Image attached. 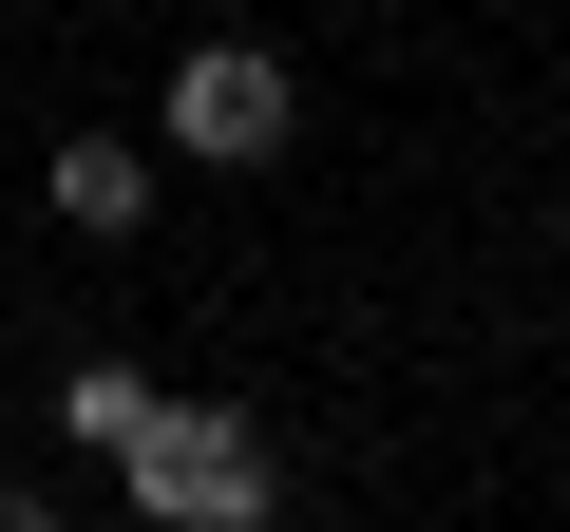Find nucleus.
<instances>
[{
    "instance_id": "obj_4",
    "label": "nucleus",
    "mask_w": 570,
    "mask_h": 532,
    "mask_svg": "<svg viewBox=\"0 0 570 532\" xmlns=\"http://www.w3.org/2000/svg\"><path fill=\"white\" fill-rule=\"evenodd\" d=\"M58 437H77V456H134V437H153V381H134V362H77V381H58Z\"/></svg>"
},
{
    "instance_id": "obj_2",
    "label": "nucleus",
    "mask_w": 570,
    "mask_h": 532,
    "mask_svg": "<svg viewBox=\"0 0 570 532\" xmlns=\"http://www.w3.org/2000/svg\"><path fill=\"white\" fill-rule=\"evenodd\" d=\"M285 115H305V96H285L266 39H190V58H171V152H190V171H266Z\"/></svg>"
},
{
    "instance_id": "obj_5",
    "label": "nucleus",
    "mask_w": 570,
    "mask_h": 532,
    "mask_svg": "<svg viewBox=\"0 0 570 532\" xmlns=\"http://www.w3.org/2000/svg\"><path fill=\"white\" fill-rule=\"evenodd\" d=\"M0 532H58V494H0Z\"/></svg>"
},
{
    "instance_id": "obj_1",
    "label": "nucleus",
    "mask_w": 570,
    "mask_h": 532,
    "mask_svg": "<svg viewBox=\"0 0 570 532\" xmlns=\"http://www.w3.org/2000/svg\"><path fill=\"white\" fill-rule=\"evenodd\" d=\"M115 475H134L153 532H266V513H285V475H266V437H247L228 400H153V437H134Z\"/></svg>"
},
{
    "instance_id": "obj_3",
    "label": "nucleus",
    "mask_w": 570,
    "mask_h": 532,
    "mask_svg": "<svg viewBox=\"0 0 570 532\" xmlns=\"http://www.w3.org/2000/svg\"><path fill=\"white\" fill-rule=\"evenodd\" d=\"M39 190H58V228H96V247H115V228H153V152H134V134H77Z\"/></svg>"
}]
</instances>
